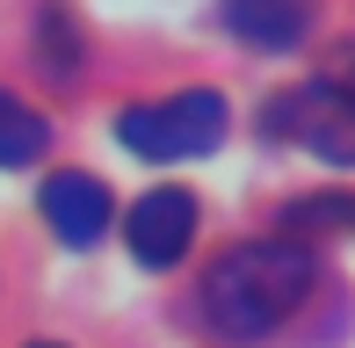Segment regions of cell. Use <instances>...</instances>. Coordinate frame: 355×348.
Instances as JSON below:
<instances>
[{
	"label": "cell",
	"instance_id": "cell-1",
	"mask_svg": "<svg viewBox=\"0 0 355 348\" xmlns=\"http://www.w3.org/2000/svg\"><path fill=\"white\" fill-rule=\"evenodd\" d=\"M312 247L276 232V240H247V247H225L203 276V327L225 348H261L290 312L312 297Z\"/></svg>",
	"mask_w": 355,
	"mask_h": 348
},
{
	"label": "cell",
	"instance_id": "cell-2",
	"mask_svg": "<svg viewBox=\"0 0 355 348\" xmlns=\"http://www.w3.org/2000/svg\"><path fill=\"white\" fill-rule=\"evenodd\" d=\"M225 94L218 87H182V94H167V102H138V109H123L116 116V138L138 153V160H196V153H211L218 138H225Z\"/></svg>",
	"mask_w": 355,
	"mask_h": 348
},
{
	"label": "cell",
	"instance_id": "cell-3",
	"mask_svg": "<svg viewBox=\"0 0 355 348\" xmlns=\"http://www.w3.org/2000/svg\"><path fill=\"white\" fill-rule=\"evenodd\" d=\"M268 131L304 146V153H319V160H334V167H355V87L348 80L290 87L276 102V116H268Z\"/></svg>",
	"mask_w": 355,
	"mask_h": 348
},
{
	"label": "cell",
	"instance_id": "cell-4",
	"mask_svg": "<svg viewBox=\"0 0 355 348\" xmlns=\"http://www.w3.org/2000/svg\"><path fill=\"white\" fill-rule=\"evenodd\" d=\"M123 240H131L138 268H174L196 247V196L189 189H145L123 218Z\"/></svg>",
	"mask_w": 355,
	"mask_h": 348
},
{
	"label": "cell",
	"instance_id": "cell-5",
	"mask_svg": "<svg viewBox=\"0 0 355 348\" xmlns=\"http://www.w3.org/2000/svg\"><path fill=\"white\" fill-rule=\"evenodd\" d=\"M44 225H51L66 247H94L109 232V189H102V174H80V167L51 174V182H44Z\"/></svg>",
	"mask_w": 355,
	"mask_h": 348
},
{
	"label": "cell",
	"instance_id": "cell-6",
	"mask_svg": "<svg viewBox=\"0 0 355 348\" xmlns=\"http://www.w3.org/2000/svg\"><path fill=\"white\" fill-rule=\"evenodd\" d=\"M225 29L254 51H297L312 29V8L304 0H225Z\"/></svg>",
	"mask_w": 355,
	"mask_h": 348
},
{
	"label": "cell",
	"instance_id": "cell-7",
	"mask_svg": "<svg viewBox=\"0 0 355 348\" xmlns=\"http://www.w3.org/2000/svg\"><path fill=\"white\" fill-rule=\"evenodd\" d=\"M44 146H51V123H44L37 109L22 102V94L0 87V167H29V160H44Z\"/></svg>",
	"mask_w": 355,
	"mask_h": 348
},
{
	"label": "cell",
	"instance_id": "cell-8",
	"mask_svg": "<svg viewBox=\"0 0 355 348\" xmlns=\"http://www.w3.org/2000/svg\"><path fill=\"white\" fill-rule=\"evenodd\" d=\"M37 58H44V73H51L58 87H73L80 80V66H87V44H80V29L66 22V8H44V22H37Z\"/></svg>",
	"mask_w": 355,
	"mask_h": 348
},
{
	"label": "cell",
	"instance_id": "cell-9",
	"mask_svg": "<svg viewBox=\"0 0 355 348\" xmlns=\"http://www.w3.org/2000/svg\"><path fill=\"white\" fill-rule=\"evenodd\" d=\"M283 225H290V232H304V225H312V232L348 225V232H355V196H297V203L283 211Z\"/></svg>",
	"mask_w": 355,
	"mask_h": 348
},
{
	"label": "cell",
	"instance_id": "cell-10",
	"mask_svg": "<svg viewBox=\"0 0 355 348\" xmlns=\"http://www.w3.org/2000/svg\"><path fill=\"white\" fill-rule=\"evenodd\" d=\"M37 348H58V341H37Z\"/></svg>",
	"mask_w": 355,
	"mask_h": 348
}]
</instances>
